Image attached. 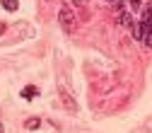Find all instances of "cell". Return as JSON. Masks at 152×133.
Instances as JSON below:
<instances>
[{"label": "cell", "instance_id": "6da1fadb", "mask_svg": "<svg viewBox=\"0 0 152 133\" xmlns=\"http://www.w3.org/2000/svg\"><path fill=\"white\" fill-rule=\"evenodd\" d=\"M140 27H142V36L152 29V3H147L145 7H142V12H140Z\"/></svg>", "mask_w": 152, "mask_h": 133}, {"label": "cell", "instance_id": "7a4b0ae2", "mask_svg": "<svg viewBox=\"0 0 152 133\" xmlns=\"http://www.w3.org/2000/svg\"><path fill=\"white\" fill-rule=\"evenodd\" d=\"M58 20H61V27L70 34L72 32V22H75V17H72V12H70V7H61V12H58Z\"/></svg>", "mask_w": 152, "mask_h": 133}, {"label": "cell", "instance_id": "3957f363", "mask_svg": "<svg viewBox=\"0 0 152 133\" xmlns=\"http://www.w3.org/2000/svg\"><path fill=\"white\" fill-rule=\"evenodd\" d=\"M61 99H63V104H65L68 111H75V109H77V107H75V102H72V97L68 94V90H61Z\"/></svg>", "mask_w": 152, "mask_h": 133}, {"label": "cell", "instance_id": "277c9868", "mask_svg": "<svg viewBox=\"0 0 152 133\" xmlns=\"http://www.w3.org/2000/svg\"><path fill=\"white\" fill-rule=\"evenodd\" d=\"M126 7H128V12H138L145 7V0H126Z\"/></svg>", "mask_w": 152, "mask_h": 133}, {"label": "cell", "instance_id": "5b68a950", "mask_svg": "<svg viewBox=\"0 0 152 133\" xmlns=\"http://www.w3.org/2000/svg\"><path fill=\"white\" fill-rule=\"evenodd\" d=\"M20 94H22V97H24V99H34V97H36V94H39V90H36L34 85H27V87H24V90H22Z\"/></svg>", "mask_w": 152, "mask_h": 133}, {"label": "cell", "instance_id": "8992f818", "mask_svg": "<svg viewBox=\"0 0 152 133\" xmlns=\"http://www.w3.org/2000/svg\"><path fill=\"white\" fill-rule=\"evenodd\" d=\"M0 3H3V7H5L7 12H15V10H17V0H0Z\"/></svg>", "mask_w": 152, "mask_h": 133}, {"label": "cell", "instance_id": "52a82bcc", "mask_svg": "<svg viewBox=\"0 0 152 133\" xmlns=\"http://www.w3.org/2000/svg\"><path fill=\"white\" fill-rule=\"evenodd\" d=\"M29 131H34V128H39L41 126V119H27V123H24Z\"/></svg>", "mask_w": 152, "mask_h": 133}, {"label": "cell", "instance_id": "ba28073f", "mask_svg": "<svg viewBox=\"0 0 152 133\" xmlns=\"http://www.w3.org/2000/svg\"><path fill=\"white\" fill-rule=\"evenodd\" d=\"M142 44H145L147 48H152V29H150V32H147V34L142 36Z\"/></svg>", "mask_w": 152, "mask_h": 133}, {"label": "cell", "instance_id": "9c48e42d", "mask_svg": "<svg viewBox=\"0 0 152 133\" xmlns=\"http://www.w3.org/2000/svg\"><path fill=\"white\" fill-rule=\"evenodd\" d=\"M70 3H72V5H82V0H70Z\"/></svg>", "mask_w": 152, "mask_h": 133}, {"label": "cell", "instance_id": "30bf717a", "mask_svg": "<svg viewBox=\"0 0 152 133\" xmlns=\"http://www.w3.org/2000/svg\"><path fill=\"white\" fill-rule=\"evenodd\" d=\"M0 133H5V128H3V123H0Z\"/></svg>", "mask_w": 152, "mask_h": 133}, {"label": "cell", "instance_id": "8fae6325", "mask_svg": "<svg viewBox=\"0 0 152 133\" xmlns=\"http://www.w3.org/2000/svg\"><path fill=\"white\" fill-rule=\"evenodd\" d=\"M106 3H113V0H106Z\"/></svg>", "mask_w": 152, "mask_h": 133}]
</instances>
